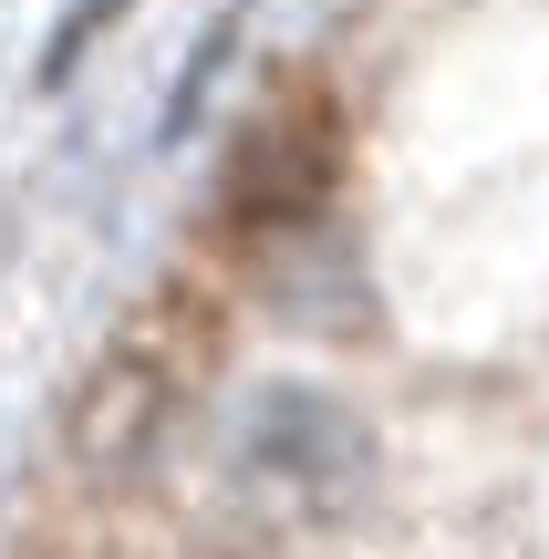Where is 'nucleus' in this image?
Returning <instances> with one entry per match:
<instances>
[{
	"mask_svg": "<svg viewBox=\"0 0 549 559\" xmlns=\"http://www.w3.org/2000/svg\"><path fill=\"white\" fill-rule=\"evenodd\" d=\"M207 362H218V311H207L198 290H145L135 311L104 332L94 373L62 404V456H73V477H104V487L135 477V466L177 436V415L198 404Z\"/></svg>",
	"mask_w": 549,
	"mask_h": 559,
	"instance_id": "obj_1",
	"label": "nucleus"
},
{
	"mask_svg": "<svg viewBox=\"0 0 549 559\" xmlns=\"http://www.w3.org/2000/svg\"><path fill=\"white\" fill-rule=\"evenodd\" d=\"M332 177H343V104L311 73H281L260 94V115L239 124V145H228V218L290 228L332 198Z\"/></svg>",
	"mask_w": 549,
	"mask_h": 559,
	"instance_id": "obj_2",
	"label": "nucleus"
},
{
	"mask_svg": "<svg viewBox=\"0 0 549 559\" xmlns=\"http://www.w3.org/2000/svg\"><path fill=\"white\" fill-rule=\"evenodd\" d=\"M260 436H249V466L260 477H290L311 508H332L353 487V466H363V436H353V415L343 404H322V394H270L260 404Z\"/></svg>",
	"mask_w": 549,
	"mask_h": 559,
	"instance_id": "obj_3",
	"label": "nucleus"
}]
</instances>
